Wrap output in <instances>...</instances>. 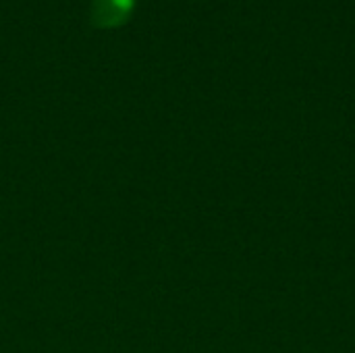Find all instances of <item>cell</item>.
I'll list each match as a JSON object with an SVG mask.
<instances>
[{"label": "cell", "mask_w": 355, "mask_h": 353, "mask_svg": "<svg viewBox=\"0 0 355 353\" xmlns=\"http://www.w3.org/2000/svg\"><path fill=\"white\" fill-rule=\"evenodd\" d=\"M133 8V0H94L92 23L98 27L121 25Z\"/></svg>", "instance_id": "6da1fadb"}]
</instances>
